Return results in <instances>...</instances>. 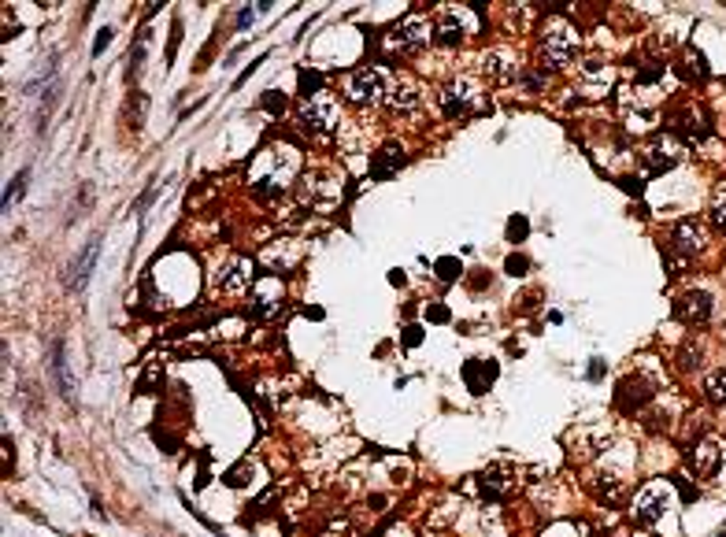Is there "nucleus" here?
Wrapping results in <instances>:
<instances>
[{"instance_id":"obj_18","label":"nucleus","mask_w":726,"mask_h":537,"mask_svg":"<svg viewBox=\"0 0 726 537\" xmlns=\"http://www.w3.org/2000/svg\"><path fill=\"white\" fill-rule=\"evenodd\" d=\"M671 241H674V249H682V252H697L704 245L700 222L697 219H678V222H674V230H671Z\"/></svg>"},{"instance_id":"obj_22","label":"nucleus","mask_w":726,"mask_h":537,"mask_svg":"<svg viewBox=\"0 0 726 537\" xmlns=\"http://www.w3.org/2000/svg\"><path fill=\"white\" fill-rule=\"evenodd\" d=\"M678 74L686 78V82H693V78H704V74H708V67H704V56H700V52H689V56L682 60Z\"/></svg>"},{"instance_id":"obj_3","label":"nucleus","mask_w":726,"mask_h":537,"mask_svg":"<svg viewBox=\"0 0 726 537\" xmlns=\"http://www.w3.org/2000/svg\"><path fill=\"white\" fill-rule=\"evenodd\" d=\"M574 48H579V34L567 19H549L541 30V63L544 67H567Z\"/></svg>"},{"instance_id":"obj_24","label":"nucleus","mask_w":726,"mask_h":537,"mask_svg":"<svg viewBox=\"0 0 726 537\" xmlns=\"http://www.w3.org/2000/svg\"><path fill=\"white\" fill-rule=\"evenodd\" d=\"M712 222L719 226V230L726 234V182L712 193Z\"/></svg>"},{"instance_id":"obj_14","label":"nucleus","mask_w":726,"mask_h":537,"mask_svg":"<svg viewBox=\"0 0 726 537\" xmlns=\"http://www.w3.org/2000/svg\"><path fill=\"white\" fill-rule=\"evenodd\" d=\"M304 200L319 211H330L341 200V182L337 178H308L304 182Z\"/></svg>"},{"instance_id":"obj_10","label":"nucleus","mask_w":726,"mask_h":537,"mask_svg":"<svg viewBox=\"0 0 726 537\" xmlns=\"http://www.w3.org/2000/svg\"><path fill=\"white\" fill-rule=\"evenodd\" d=\"M471 30V11L467 8H441L434 23V38L441 45H459Z\"/></svg>"},{"instance_id":"obj_16","label":"nucleus","mask_w":726,"mask_h":537,"mask_svg":"<svg viewBox=\"0 0 726 537\" xmlns=\"http://www.w3.org/2000/svg\"><path fill=\"white\" fill-rule=\"evenodd\" d=\"M482 71H486L489 82H511V78L519 74V56L508 52V48H493V52H486V60H482Z\"/></svg>"},{"instance_id":"obj_8","label":"nucleus","mask_w":726,"mask_h":537,"mask_svg":"<svg viewBox=\"0 0 726 537\" xmlns=\"http://www.w3.org/2000/svg\"><path fill=\"white\" fill-rule=\"evenodd\" d=\"M674 504V493H671V485L667 482H652L645 485V490L637 493V504H634V519L641 526H652L656 519H664L667 508Z\"/></svg>"},{"instance_id":"obj_17","label":"nucleus","mask_w":726,"mask_h":537,"mask_svg":"<svg viewBox=\"0 0 726 537\" xmlns=\"http://www.w3.org/2000/svg\"><path fill=\"white\" fill-rule=\"evenodd\" d=\"M722 463V445L719 441H700L689 448V467L697 470V478H715V470Z\"/></svg>"},{"instance_id":"obj_28","label":"nucleus","mask_w":726,"mask_h":537,"mask_svg":"<svg viewBox=\"0 0 726 537\" xmlns=\"http://www.w3.org/2000/svg\"><path fill=\"white\" fill-rule=\"evenodd\" d=\"M108 41H111V30L104 26V30H101V38H96V45H93V56H101V52H104V45H108Z\"/></svg>"},{"instance_id":"obj_26","label":"nucleus","mask_w":726,"mask_h":537,"mask_svg":"<svg viewBox=\"0 0 726 537\" xmlns=\"http://www.w3.org/2000/svg\"><path fill=\"white\" fill-rule=\"evenodd\" d=\"M678 367H682V371H693V367H700V349L686 345V349L678 352Z\"/></svg>"},{"instance_id":"obj_9","label":"nucleus","mask_w":726,"mask_h":537,"mask_svg":"<svg viewBox=\"0 0 726 537\" xmlns=\"http://www.w3.org/2000/svg\"><path fill=\"white\" fill-rule=\"evenodd\" d=\"M641 159H645L649 174H664V171H671L682 159V145L674 137H667V134H659V137H652L645 149H641Z\"/></svg>"},{"instance_id":"obj_2","label":"nucleus","mask_w":726,"mask_h":537,"mask_svg":"<svg viewBox=\"0 0 726 537\" xmlns=\"http://www.w3.org/2000/svg\"><path fill=\"white\" fill-rule=\"evenodd\" d=\"M441 108H445L449 119H471V115H482V111L489 108V96H486L478 78L459 74L441 89Z\"/></svg>"},{"instance_id":"obj_13","label":"nucleus","mask_w":726,"mask_h":537,"mask_svg":"<svg viewBox=\"0 0 726 537\" xmlns=\"http://www.w3.org/2000/svg\"><path fill=\"white\" fill-rule=\"evenodd\" d=\"M96 256H101V237H89V245L82 249L74 259H71V271H67V289H86L89 274L96 267Z\"/></svg>"},{"instance_id":"obj_4","label":"nucleus","mask_w":726,"mask_h":537,"mask_svg":"<svg viewBox=\"0 0 726 537\" xmlns=\"http://www.w3.org/2000/svg\"><path fill=\"white\" fill-rule=\"evenodd\" d=\"M341 89H345V101H352L359 108H374L378 101H386L389 82H386L382 67H356L352 74H345Z\"/></svg>"},{"instance_id":"obj_20","label":"nucleus","mask_w":726,"mask_h":537,"mask_svg":"<svg viewBox=\"0 0 726 537\" xmlns=\"http://www.w3.org/2000/svg\"><path fill=\"white\" fill-rule=\"evenodd\" d=\"M704 397L712 400V404H726V367H719V371L708 374V382H704Z\"/></svg>"},{"instance_id":"obj_31","label":"nucleus","mask_w":726,"mask_h":537,"mask_svg":"<svg viewBox=\"0 0 726 537\" xmlns=\"http://www.w3.org/2000/svg\"><path fill=\"white\" fill-rule=\"evenodd\" d=\"M722 337H726V330H722Z\"/></svg>"},{"instance_id":"obj_12","label":"nucleus","mask_w":726,"mask_h":537,"mask_svg":"<svg viewBox=\"0 0 726 537\" xmlns=\"http://www.w3.org/2000/svg\"><path fill=\"white\" fill-rule=\"evenodd\" d=\"M674 319L686 322V327H704L712 319V297L708 293H686V297L674 300Z\"/></svg>"},{"instance_id":"obj_1","label":"nucleus","mask_w":726,"mask_h":537,"mask_svg":"<svg viewBox=\"0 0 726 537\" xmlns=\"http://www.w3.org/2000/svg\"><path fill=\"white\" fill-rule=\"evenodd\" d=\"M296 174H301V152H296V145L271 141L267 149L252 159L249 182H252L256 193H263V197H278L282 189H289L296 182Z\"/></svg>"},{"instance_id":"obj_23","label":"nucleus","mask_w":726,"mask_h":537,"mask_svg":"<svg viewBox=\"0 0 726 537\" xmlns=\"http://www.w3.org/2000/svg\"><path fill=\"white\" fill-rule=\"evenodd\" d=\"M52 367H56V374H60V385H63V393L71 397V374H67V356H63V345L56 341V349H52Z\"/></svg>"},{"instance_id":"obj_25","label":"nucleus","mask_w":726,"mask_h":537,"mask_svg":"<svg viewBox=\"0 0 726 537\" xmlns=\"http://www.w3.org/2000/svg\"><path fill=\"white\" fill-rule=\"evenodd\" d=\"M26 174H30V171H19V174L11 178V186H8V193H4V211H8V208H11V200H15V197H19V193L26 189Z\"/></svg>"},{"instance_id":"obj_27","label":"nucleus","mask_w":726,"mask_h":537,"mask_svg":"<svg viewBox=\"0 0 726 537\" xmlns=\"http://www.w3.org/2000/svg\"><path fill=\"white\" fill-rule=\"evenodd\" d=\"M437 267H441V271H437L441 278H456V259H441Z\"/></svg>"},{"instance_id":"obj_7","label":"nucleus","mask_w":726,"mask_h":537,"mask_svg":"<svg viewBox=\"0 0 726 537\" xmlns=\"http://www.w3.org/2000/svg\"><path fill=\"white\" fill-rule=\"evenodd\" d=\"M252 259H245V256H234L230 264L219 267V274L211 278V289L223 293V297H241L245 289H252L256 286V274H252Z\"/></svg>"},{"instance_id":"obj_29","label":"nucleus","mask_w":726,"mask_h":537,"mask_svg":"<svg viewBox=\"0 0 726 537\" xmlns=\"http://www.w3.org/2000/svg\"><path fill=\"white\" fill-rule=\"evenodd\" d=\"M571 533V526L564 523V526H552V533H544V537H567Z\"/></svg>"},{"instance_id":"obj_21","label":"nucleus","mask_w":726,"mask_h":537,"mask_svg":"<svg viewBox=\"0 0 726 537\" xmlns=\"http://www.w3.org/2000/svg\"><path fill=\"white\" fill-rule=\"evenodd\" d=\"M478 482H482L486 497H501V493L508 490V478H504V470H497V467H493V470H486V475L478 478Z\"/></svg>"},{"instance_id":"obj_30","label":"nucleus","mask_w":726,"mask_h":537,"mask_svg":"<svg viewBox=\"0 0 726 537\" xmlns=\"http://www.w3.org/2000/svg\"><path fill=\"white\" fill-rule=\"evenodd\" d=\"M508 267H511V274H523V267H526V259H511Z\"/></svg>"},{"instance_id":"obj_6","label":"nucleus","mask_w":726,"mask_h":537,"mask_svg":"<svg viewBox=\"0 0 726 537\" xmlns=\"http://www.w3.org/2000/svg\"><path fill=\"white\" fill-rule=\"evenodd\" d=\"M341 119V108L337 101L330 93H311L304 96V104H301V123L311 130V134H330V130L337 126Z\"/></svg>"},{"instance_id":"obj_5","label":"nucleus","mask_w":726,"mask_h":537,"mask_svg":"<svg viewBox=\"0 0 726 537\" xmlns=\"http://www.w3.org/2000/svg\"><path fill=\"white\" fill-rule=\"evenodd\" d=\"M434 41V23L426 15H408L386 34V48L389 52H419Z\"/></svg>"},{"instance_id":"obj_15","label":"nucleus","mask_w":726,"mask_h":537,"mask_svg":"<svg viewBox=\"0 0 726 537\" xmlns=\"http://www.w3.org/2000/svg\"><path fill=\"white\" fill-rule=\"evenodd\" d=\"M386 101L397 108V111H411V108H419V104H423V89H419L415 78L397 74V78L389 82V89H386Z\"/></svg>"},{"instance_id":"obj_11","label":"nucleus","mask_w":726,"mask_h":537,"mask_svg":"<svg viewBox=\"0 0 726 537\" xmlns=\"http://www.w3.org/2000/svg\"><path fill=\"white\" fill-rule=\"evenodd\" d=\"M282 297H286V289L278 278H271V274H263V278H256L252 286V315L259 319H271L282 312Z\"/></svg>"},{"instance_id":"obj_19","label":"nucleus","mask_w":726,"mask_h":537,"mask_svg":"<svg viewBox=\"0 0 726 537\" xmlns=\"http://www.w3.org/2000/svg\"><path fill=\"white\" fill-rule=\"evenodd\" d=\"M401 164H404V149H397V145H386V149H378L374 164H371V178H374V182H386V178L397 171Z\"/></svg>"}]
</instances>
